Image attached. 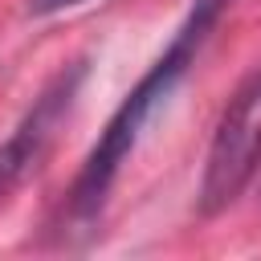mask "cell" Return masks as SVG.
Returning a JSON list of instances; mask_svg holds the SVG:
<instances>
[{
    "instance_id": "3",
    "label": "cell",
    "mask_w": 261,
    "mask_h": 261,
    "mask_svg": "<svg viewBox=\"0 0 261 261\" xmlns=\"http://www.w3.org/2000/svg\"><path fill=\"white\" fill-rule=\"evenodd\" d=\"M86 82V61L65 65L57 77H49V86L33 98V106L20 114V122L12 126V135L0 143V200L12 196L49 155L61 122L69 118L77 90Z\"/></svg>"
},
{
    "instance_id": "1",
    "label": "cell",
    "mask_w": 261,
    "mask_h": 261,
    "mask_svg": "<svg viewBox=\"0 0 261 261\" xmlns=\"http://www.w3.org/2000/svg\"><path fill=\"white\" fill-rule=\"evenodd\" d=\"M224 4H228V0H196L192 12H188V20H184L179 33L171 37V45L159 53V61L139 77V86H135V90L122 98V106L110 114L106 130H102L98 143L90 147V155H86V163H82V171H77V179H73V192H69V212H73L77 220H90V216L102 212L106 192H110L118 167H122L126 155L135 151V143H139L143 126L151 122V114L159 110V102L175 90V82H179L184 69L192 65L196 49L204 45V37H208V29L216 24V16H220Z\"/></svg>"
},
{
    "instance_id": "2",
    "label": "cell",
    "mask_w": 261,
    "mask_h": 261,
    "mask_svg": "<svg viewBox=\"0 0 261 261\" xmlns=\"http://www.w3.org/2000/svg\"><path fill=\"white\" fill-rule=\"evenodd\" d=\"M261 171V73H253L224 106L200 175V216H220Z\"/></svg>"
},
{
    "instance_id": "4",
    "label": "cell",
    "mask_w": 261,
    "mask_h": 261,
    "mask_svg": "<svg viewBox=\"0 0 261 261\" xmlns=\"http://www.w3.org/2000/svg\"><path fill=\"white\" fill-rule=\"evenodd\" d=\"M86 0H29V12L33 16H53V12H65V8H77Z\"/></svg>"
}]
</instances>
